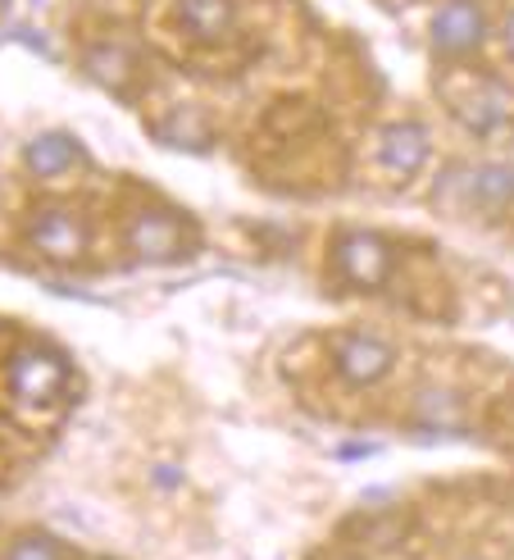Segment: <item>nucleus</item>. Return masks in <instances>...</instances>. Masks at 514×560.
<instances>
[{
    "label": "nucleus",
    "instance_id": "1",
    "mask_svg": "<svg viewBox=\"0 0 514 560\" xmlns=\"http://www.w3.org/2000/svg\"><path fill=\"white\" fill-rule=\"evenodd\" d=\"M5 378H10L14 401L19 406H37V410L50 406V401H60L69 392V365L55 351H42V347L14 351Z\"/></svg>",
    "mask_w": 514,
    "mask_h": 560
},
{
    "label": "nucleus",
    "instance_id": "2",
    "mask_svg": "<svg viewBox=\"0 0 514 560\" xmlns=\"http://www.w3.org/2000/svg\"><path fill=\"white\" fill-rule=\"evenodd\" d=\"M332 269L341 283H351V288H383L392 273V246L378 233L347 229L332 242Z\"/></svg>",
    "mask_w": 514,
    "mask_h": 560
},
{
    "label": "nucleus",
    "instance_id": "3",
    "mask_svg": "<svg viewBox=\"0 0 514 560\" xmlns=\"http://www.w3.org/2000/svg\"><path fill=\"white\" fill-rule=\"evenodd\" d=\"M510 101H514V96L501 88L497 78H469L465 88H451V92H446L451 115L460 119L469 132H478V137H492V132L505 128Z\"/></svg>",
    "mask_w": 514,
    "mask_h": 560
},
{
    "label": "nucleus",
    "instance_id": "4",
    "mask_svg": "<svg viewBox=\"0 0 514 560\" xmlns=\"http://www.w3.org/2000/svg\"><path fill=\"white\" fill-rule=\"evenodd\" d=\"M27 242H33L37 256L55 260V265H73L87 256V223H82L69 206H46L37 210V219L27 223Z\"/></svg>",
    "mask_w": 514,
    "mask_h": 560
},
{
    "label": "nucleus",
    "instance_id": "5",
    "mask_svg": "<svg viewBox=\"0 0 514 560\" xmlns=\"http://www.w3.org/2000/svg\"><path fill=\"white\" fill-rule=\"evenodd\" d=\"M128 246H132L137 260L168 265V260H178L187 250V229H183V219L168 214V210H141L128 223Z\"/></svg>",
    "mask_w": 514,
    "mask_h": 560
},
{
    "label": "nucleus",
    "instance_id": "6",
    "mask_svg": "<svg viewBox=\"0 0 514 560\" xmlns=\"http://www.w3.org/2000/svg\"><path fill=\"white\" fill-rule=\"evenodd\" d=\"M332 365L347 383L369 387L392 374L396 351L383 338H369V332H341V338H332Z\"/></svg>",
    "mask_w": 514,
    "mask_h": 560
},
{
    "label": "nucleus",
    "instance_id": "7",
    "mask_svg": "<svg viewBox=\"0 0 514 560\" xmlns=\"http://www.w3.org/2000/svg\"><path fill=\"white\" fill-rule=\"evenodd\" d=\"M482 33H488V19H482L478 0H446L433 14V50L446 55V60L478 50Z\"/></svg>",
    "mask_w": 514,
    "mask_h": 560
},
{
    "label": "nucleus",
    "instance_id": "8",
    "mask_svg": "<svg viewBox=\"0 0 514 560\" xmlns=\"http://www.w3.org/2000/svg\"><path fill=\"white\" fill-rule=\"evenodd\" d=\"M428 160V132L423 124H392L383 132V147H378V164L396 178H410L423 170Z\"/></svg>",
    "mask_w": 514,
    "mask_h": 560
},
{
    "label": "nucleus",
    "instance_id": "9",
    "mask_svg": "<svg viewBox=\"0 0 514 560\" xmlns=\"http://www.w3.org/2000/svg\"><path fill=\"white\" fill-rule=\"evenodd\" d=\"M233 0H178V23L187 27L191 42H227L233 37Z\"/></svg>",
    "mask_w": 514,
    "mask_h": 560
},
{
    "label": "nucleus",
    "instance_id": "10",
    "mask_svg": "<svg viewBox=\"0 0 514 560\" xmlns=\"http://www.w3.org/2000/svg\"><path fill=\"white\" fill-rule=\"evenodd\" d=\"M23 160H27V170H33L37 178H60L82 160V151H78V142L69 132H42V137L27 142Z\"/></svg>",
    "mask_w": 514,
    "mask_h": 560
},
{
    "label": "nucleus",
    "instance_id": "11",
    "mask_svg": "<svg viewBox=\"0 0 514 560\" xmlns=\"http://www.w3.org/2000/svg\"><path fill=\"white\" fill-rule=\"evenodd\" d=\"M469 201L482 210H505L514 201V164H478L469 174Z\"/></svg>",
    "mask_w": 514,
    "mask_h": 560
},
{
    "label": "nucleus",
    "instance_id": "12",
    "mask_svg": "<svg viewBox=\"0 0 514 560\" xmlns=\"http://www.w3.org/2000/svg\"><path fill=\"white\" fill-rule=\"evenodd\" d=\"M82 65H87V73L101 82V88H109V92H124L128 78H132V55L124 46H109V42L92 46L87 55H82Z\"/></svg>",
    "mask_w": 514,
    "mask_h": 560
},
{
    "label": "nucleus",
    "instance_id": "13",
    "mask_svg": "<svg viewBox=\"0 0 514 560\" xmlns=\"http://www.w3.org/2000/svg\"><path fill=\"white\" fill-rule=\"evenodd\" d=\"M5 560H65V547L50 534H23V538H14Z\"/></svg>",
    "mask_w": 514,
    "mask_h": 560
},
{
    "label": "nucleus",
    "instance_id": "14",
    "mask_svg": "<svg viewBox=\"0 0 514 560\" xmlns=\"http://www.w3.org/2000/svg\"><path fill=\"white\" fill-rule=\"evenodd\" d=\"M501 37H505V50H510V55H514V14H510V19H505V27H501Z\"/></svg>",
    "mask_w": 514,
    "mask_h": 560
},
{
    "label": "nucleus",
    "instance_id": "15",
    "mask_svg": "<svg viewBox=\"0 0 514 560\" xmlns=\"http://www.w3.org/2000/svg\"><path fill=\"white\" fill-rule=\"evenodd\" d=\"M0 5H5V0H0Z\"/></svg>",
    "mask_w": 514,
    "mask_h": 560
},
{
    "label": "nucleus",
    "instance_id": "16",
    "mask_svg": "<svg viewBox=\"0 0 514 560\" xmlns=\"http://www.w3.org/2000/svg\"><path fill=\"white\" fill-rule=\"evenodd\" d=\"M474 560H478V556H474Z\"/></svg>",
    "mask_w": 514,
    "mask_h": 560
}]
</instances>
